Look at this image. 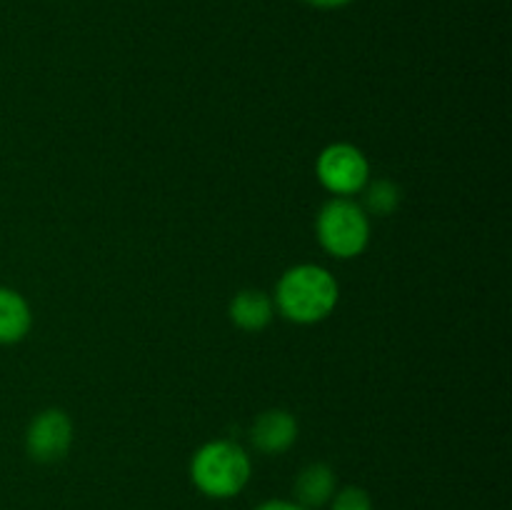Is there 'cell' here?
Returning <instances> with one entry per match:
<instances>
[{
    "label": "cell",
    "instance_id": "obj_5",
    "mask_svg": "<svg viewBox=\"0 0 512 510\" xmlns=\"http://www.w3.org/2000/svg\"><path fill=\"white\" fill-rule=\"evenodd\" d=\"M73 445V420L65 410L48 408L30 420L25 430V450L35 463H55Z\"/></svg>",
    "mask_w": 512,
    "mask_h": 510
},
{
    "label": "cell",
    "instance_id": "obj_7",
    "mask_svg": "<svg viewBox=\"0 0 512 510\" xmlns=\"http://www.w3.org/2000/svg\"><path fill=\"white\" fill-rule=\"evenodd\" d=\"M338 490V480H335V470L328 463H310L300 470L298 480H295V503L303 508H323L330 503V498Z\"/></svg>",
    "mask_w": 512,
    "mask_h": 510
},
{
    "label": "cell",
    "instance_id": "obj_6",
    "mask_svg": "<svg viewBox=\"0 0 512 510\" xmlns=\"http://www.w3.org/2000/svg\"><path fill=\"white\" fill-rule=\"evenodd\" d=\"M250 440L265 455L285 453L298 440V420L290 410H265L255 418L253 428H250Z\"/></svg>",
    "mask_w": 512,
    "mask_h": 510
},
{
    "label": "cell",
    "instance_id": "obj_10",
    "mask_svg": "<svg viewBox=\"0 0 512 510\" xmlns=\"http://www.w3.org/2000/svg\"><path fill=\"white\" fill-rule=\"evenodd\" d=\"M363 193H365V205H363L365 213L380 215V218L395 213L400 200H403V193H400V188L393 183V180H373V183L365 185Z\"/></svg>",
    "mask_w": 512,
    "mask_h": 510
},
{
    "label": "cell",
    "instance_id": "obj_8",
    "mask_svg": "<svg viewBox=\"0 0 512 510\" xmlns=\"http://www.w3.org/2000/svg\"><path fill=\"white\" fill-rule=\"evenodd\" d=\"M230 320L238 325L240 330H248V333H260L270 325L275 313V303L270 300L268 293L263 290H240L233 300H230Z\"/></svg>",
    "mask_w": 512,
    "mask_h": 510
},
{
    "label": "cell",
    "instance_id": "obj_3",
    "mask_svg": "<svg viewBox=\"0 0 512 510\" xmlns=\"http://www.w3.org/2000/svg\"><path fill=\"white\" fill-rule=\"evenodd\" d=\"M315 233L325 253L348 260L363 253L370 243V215L350 198H330L320 208Z\"/></svg>",
    "mask_w": 512,
    "mask_h": 510
},
{
    "label": "cell",
    "instance_id": "obj_9",
    "mask_svg": "<svg viewBox=\"0 0 512 510\" xmlns=\"http://www.w3.org/2000/svg\"><path fill=\"white\" fill-rule=\"evenodd\" d=\"M33 328V310L28 300L13 288L0 285V345H15Z\"/></svg>",
    "mask_w": 512,
    "mask_h": 510
},
{
    "label": "cell",
    "instance_id": "obj_2",
    "mask_svg": "<svg viewBox=\"0 0 512 510\" xmlns=\"http://www.w3.org/2000/svg\"><path fill=\"white\" fill-rule=\"evenodd\" d=\"M253 463L243 445L233 440H210L190 460V480L213 500L235 498L245 490Z\"/></svg>",
    "mask_w": 512,
    "mask_h": 510
},
{
    "label": "cell",
    "instance_id": "obj_4",
    "mask_svg": "<svg viewBox=\"0 0 512 510\" xmlns=\"http://www.w3.org/2000/svg\"><path fill=\"white\" fill-rule=\"evenodd\" d=\"M315 173L320 185L335 198H350L363 193L370 183V163L360 148L353 143H333L320 150L315 160Z\"/></svg>",
    "mask_w": 512,
    "mask_h": 510
},
{
    "label": "cell",
    "instance_id": "obj_1",
    "mask_svg": "<svg viewBox=\"0 0 512 510\" xmlns=\"http://www.w3.org/2000/svg\"><path fill=\"white\" fill-rule=\"evenodd\" d=\"M340 300L338 280L328 268L315 263L285 270L275 288V308L298 325H313L328 318Z\"/></svg>",
    "mask_w": 512,
    "mask_h": 510
},
{
    "label": "cell",
    "instance_id": "obj_11",
    "mask_svg": "<svg viewBox=\"0 0 512 510\" xmlns=\"http://www.w3.org/2000/svg\"><path fill=\"white\" fill-rule=\"evenodd\" d=\"M330 510H373V498L360 485H348L343 490H335L330 498Z\"/></svg>",
    "mask_w": 512,
    "mask_h": 510
},
{
    "label": "cell",
    "instance_id": "obj_13",
    "mask_svg": "<svg viewBox=\"0 0 512 510\" xmlns=\"http://www.w3.org/2000/svg\"><path fill=\"white\" fill-rule=\"evenodd\" d=\"M315 8H340V5H348L350 0H308Z\"/></svg>",
    "mask_w": 512,
    "mask_h": 510
},
{
    "label": "cell",
    "instance_id": "obj_12",
    "mask_svg": "<svg viewBox=\"0 0 512 510\" xmlns=\"http://www.w3.org/2000/svg\"><path fill=\"white\" fill-rule=\"evenodd\" d=\"M255 510H308V508H303L300 503H293V500L275 498V500H265V503H260Z\"/></svg>",
    "mask_w": 512,
    "mask_h": 510
}]
</instances>
